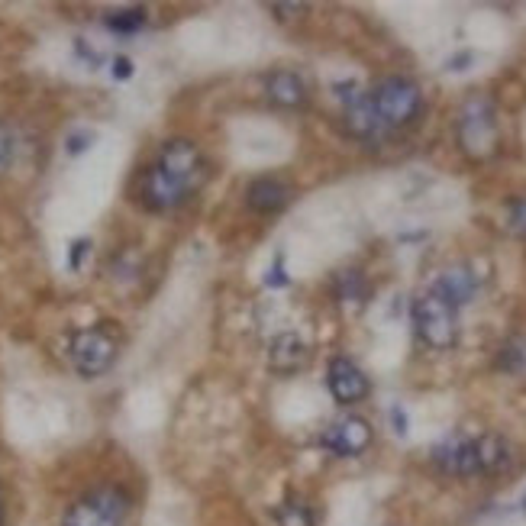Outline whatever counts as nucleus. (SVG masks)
I'll list each match as a JSON object with an SVG mask.
<instances>
[{"mask_svg":"<svg viewBox=\"0 0 526 526\" xmlns=\"http://www.w3.org/2000/svg\"><path fill=\"white\" fill-rule=\"evenodd\" d=\"M130 517V497L126 491L101 485L65 510L62 526H123Z\"/></svg>","mask_w":526,"mask_h":526,"instance_id":"nucleus-1","label":"nucleus"},{"mask_svg":"<svg viewBox=\"0 0 526 526\" xmlns=\"http://www.w3.org/2000/svg\"><path fill=\"white\" fill-rule=\"evenodd\" d=\"M117 349H120L117 336L107 330V323L71 333V343H68L71 365H75V372L81 378H97L110 372V365L117 362Z\"/></svg>","mask_w":526,"mask_h":526,"instance_id":"nucleus-2","label":"nucleus"},{"mask_svg":"<svg viewBox=\"0 0 526 526\" xmlns=\"http://www.w3.org/2000/svg\"><path fill=\"white\" fill-rule=\"evenodd\" d=\"M459 146L468 159H488L497 149V120L488 97H472L459 113Z\"/></svg>","mask_w":526,"mask_h":526,"instance_id":"nucleus-3","label":"nucleus"},{"mask_svg":"<svg viewBox=\"0 0 526 526\" xmlns=\"http://www.w3.org/2000/svg\"><path fill=\"white\" fill-rule=\"evenodd\" d=\"M414 326L417 336L423 339L430 349H452L459 339V326H456V307L443 301L436 291L423 294L414 304Z\"/></svg>","mask_w":526,"mask_h":526,"instance_id":"nucleus-4","label":"nucleus"},{"mask_svg":"<svg viewBox=\"0 0 526 526\" xmlns=\"http://www.w3.org/2000/svg\"><path fill=\"white\" fill-rule=\"evenodd\" d=\"M375 110L385 126H404L420 113V88L410 78H385L372 91Z\"/></svg>","mask_w":526,"mask_h":526,"instance_id":"nucleus-5","label":"nucleus"},{"mask_svg":"<svg viewBox=\"0 0 526 526\" xmlns=\"http://www.w3.org/2000/svg\"><path fill=\"white\" fill-rule=\"evenodd\" d=\"M372 439H375L372 423L362 417H343L333 426H326L320 436V446L336 459H352V456H362V452L372 446Z\"/></svg>","mask_w":526,"mask_h":526,"instance_id":"nucleus-6","label":"nucleus"},{"mask_svg":"<svg viewBox=\"0 0 526 526\" xmlns=\"http://www.w3.org/2000/svg\"><path fill=\"white\" fill-rule=\"evenodd\" d=\"M191 188L188 184L175 181L172 175H165L159 165H152L146 175L139 181V201L146 204L155 213H165V210H175L188 201Z\"/></svg>","mask_w":526,"mask_h":526,"instance_id":"nucleus-7","label":"nucleus"},{"mask_svg":"<svg viewBox=\"0 0 526 526\" xmlns=\"http://www.w3.org/2000/svg\"><path fill=\"white\" fill-rule=\"evenodd\" d=\"M159 168L194 191L197 178H201V168H204L201 149H197L191 139H168L162 146V155H159Z\"/></svg>","mask_w":526,"mask_h":526,"instance_id":"nucleus-8","label":"nucleus"},{"mask_svg":"<svg viewBox=\"0 0 526 526\" xmlns=\"http://www.w3.org/2000/svg\"><path fill=\"white\" fill-rule=\"evenodd\" d=\"M433 462L443 475H456V478H475L478 475V452H475V439L465 436H452L443 446L433 449Z\"/></svg>","mask_w":526,"mask_h":526,"instance_id":"nucleus-9","label":"nucleus"},{"mask_svg":"<svg viewBox=\"0 0 526 526\" xmlns=\"http://www.w3.org/2000/svg\"><path fill=\"white\" fill-rule=\"evenodd\" d=\"M326 385H330V394L339 404H359L362 397H368V378L352 359H333Z\"/></svg>","mask_w":526,"mask_h":526,"instance_id":"nucleus-10","label":"nucleus"},{"mask_svg":"<svg viewBox=\"0 0 526 526\" xmlns=\"http://www.w3.org/2000/svg\"><path fill=\"white\" fill-rule=\"evenodd\" d=\"M307 343L297 333H281L268 346V368L278 375H294L307 365Z\"/></svg>","mask_w":526,"mask_h":526,"instance_id":"nucleus-11","label":"nucleus"},{"mask_svg":"<svg viewBox=\"0 0 526 526\" xmlns=\"http://www.w3.org/2000/svg\"><path fill=\"white\" fill-rule=\"evenodd\" d=\"M346 130L359 139H372L385 130V123H381L378 110H375V101L372 94H359L355 91L349 101H346Z\"/></svg>","mask_w":526,"mask_h":526,"instance_id":"nucleus-12","label":"nucleus"},{"mask_svg":"<svg viewBox=\"0 0 526 526\" xmlns=\"http://www.w3.org/2000/svg\"><path fill=\"white\" fill-rule=\"evenodd\" d=\"M246 204L255 213H278L291 204V188L278 178H255L246 188Z\"/></svg>","mask_w":526,"mask_h":526,"instance_id":"nucleus-13","label":"nucleus"},{"mask_svg":"<svg viewBox=\"0 0 526 526\" xmlns=\"http://www.w3.org/2000/svg\"><path fill=\"white\" fill-rule=\"evenodd\" d=\"M265 91L272 97V104L284 110H297L307 104V84L297 71H275V75H268Z\"/></svg>","mask_w":526,"mask_h":526,"instance_id":"nucleus-14","label":"nucleus"},{"mask_svg":"<svg viewBox=\"0 0 526 526\" xmlns=\"http://www.w3.org/2000/svg\"><path fill=\"white\" fill-rule=\"evenodd\" d=\"M433 291L443 297V301H449L452 307H462L475 297L478 281L468 268H449V272L439 275V281L433 284Z\"/></svg>","mask_w":526,"mask_h":526,"instance_id":"nucleus-15","label":"nucleus"},{"mask_svg":"<svg viewBox=\"0 0 526 526\" xmlns=\"http://www.w3.org/2000/svg\"><path fill=\"white\" fill-rule=\"evenodd\" d=\"M475 452H478V475H497L504 472L514 459V452H510V443L504 436L488 433V436H478L475 439Z\"/></svg>","mask_w":526,"mask_h":526,"instance_id":"nucleus-16","label":"nucleus"},{"mask_svg":"<svg viewBox=\"0 0 526 526\" xmlns=\"http://www.w3.org/2000/svg\"><path fill=\"white\" fill-rule=\"evenodd\" d=\"M333 288H336L339 304H346V307H362L368 301V281H365L362 272H355V268L339 272L333 278Z\"/></svg>","mask_w":526,"mask_h":526,"instance_id":"nucleus-17","label":"nucleus"},{"mask_svg":"<svg viewBox=\"0 0 526 526\" xmlns=\"http://www.w3.org/2000/svg\"><path fill=\"white\" fill-rule=\"evenodd\" d=\"M275 523H278V526H317L314 510L307 507L304 497H294V494H288V497H284V501L275 507Z\"/></svg>","mask_w":526,"mask_h":526,"instance_id":"nucleus-18","label":"nucleus"},{"mask_svg":"<svg viewBox=\"0 0 526 526\" xmlns=\"http://www.w3.org/2000/svg\"><path fill=\"white\" fill-rule=\"evenodd\" d=\"M497 368L507 375H526V336H510L497 352Z\"/></svg>","mask_w":526,"mask_h":526,"instance_id":"nucleus-19","label":"nucleus"},{"mask_svg":"<svg viewBox=\"0 0 526 526\" xmlns=\"http://www.w3.org/2000/svg\"><path fill=\"white\" fill-rule=\"evenodd\" d=\"M107 30L113 33H123V36H130L136 30H142L146 26V7H123V10H110L107 17Z\"/></svg>","mask_w":526,"mask_h":526,"instance_id":"nucleus-20","label":"nucleus"},{"mask_svg":"<svg viewBox=\"0 0 526 526\" xmlns=\"http://www.w3.org/2000/svg\"><path fill=\"white\" fill-rule=\"evenodd\" d=\"M507 226L517 239H526V197H517L507 207Z\"/></svg>","mask_w":526,"mask_h":526,"instance_id":"nucleus-21","label":"nucleus"},{"mask_svg":"<svg viewBox=\"0 0 526 526\" xmlns=\"http://www.w3.org/2000/svg\"><path fill=\"white\" fill-rule=\"evenodd\" d=\"M265 284H268V288H288V284H291L288 272H284V252H278V255H275L272 268H268V278H265Z\"/></svg>","mask_w":526,"mask_h":526,"instance_id":"nucleus-22","label":"nucleus"},{"mask_svg":"<svg viewBox=\"0 0 526 526\" xmlns=\"http://www.w3.org/2000/svg\"><path fill=\"white\" fill-rule=\"evenodd\" d=\"M10 159H13V133L10 126L0 123V172H7Z\"/></svg>","mask_w":526,"mask_h":526,"instance_id":"nucleus-23","label":"nucleus"},{"mask_svg":"<svg viewBox=\"0 0 526 526\" xmlns=\"http://www.w3.org/2000/svg\"><path fill=\"white\" fill-rule=\"evenodd\" d=\"M88 249H91V239H75V243H71V255H68V268H81V259L84 255H88Z\"/></svg>","mask_w":526,"mask_h":526,"instance_id":"nucleus-24","label":"nucleus"},{"mask_svg":"<svg viewBox=\"0 0 526 526\" xmlns=\"http://www.w3.org/2000/svg\"><path fill=\"white\" fill-rule=\"evenodd\" d=\"M88 146H91V133H71V136L65 139L68 155H81Z\"/></svg>","mask_w":526,"mask_h":526,"instance_id":"nucleus-25","label":"nucleus"},{"mask_svg":"<svg viewBox=\"0 0 526 526\" xmlns=\"http://www.w3.org/2000/svg\"><path fill=\"white\" fill-rule=\"evenodd\" d=\"M110 75L117 78V81H126V78H133V62L126 59V55H117L110 65Z\"/></svg>","mask_w":526,"mask_h":526,"instance_id":"nucleus-26","label":"nucleus"},{"mask_svg":"<svg viewBox=\"0 0 526 526\" xmlns=\"http://www.w3.org/2000/svg\"><path fill=\"white\" fill-rule=\"evenodd\" d=\"M391 420H394V433H397V436H404V433H407V417H404V410H401V407H394V410H391Z\"/></svg>","mask_w":526,"mask_h":526,"instance_id":"nucleus-27","label":"nucleus"},{"mask_svg":"<svg viewBox=\"0 0 526 526\" xmlns=\"http://www.w3.org/2000/svg\"><path fill=\"white\" fill-rule=\"evenodd\" d=\"M0 526H4V494H0Z\"/></svg>","mask_w":526,"mask_h":526,"instance_id":"nucleus-28","label":"nucleus"},{"mask_svg":"<svg viewBox=\"0 0 526 526\" xmlns=\"http://www.w3.org/2000/svg\"><path fill=\"white\" fill-rule=\"evenodd\" d=\"M523 504H526V501H523Z\"/></svg>","mask_w":526,"mask_h":526,"instance_id":"nucleus-29","label":"nucleus"}]
</instances>
